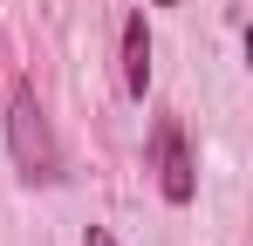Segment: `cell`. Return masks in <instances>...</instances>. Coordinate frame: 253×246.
Listing matches in <instances>:
<instances>
[{
    "label": "cell",
    "instance_id": "1",
    "mask_svg": "<svg viewBox=\"0 0 253 246\" xmlns=\"http://www.w3.org/2000/svg\"><path fill=\"white\" fill-rule=\"evenodd\" d=\"M7 137H14V158H21V171L28 178H55V137H48V117H42V103L21 89L14 96V117H7Z\"/></svg>",
    "mask_w": 253,
    "mask_h": 246
},
{
    "label": "cell",
    "instance_id": "2",
    "mask_svg": "<svg viewBox=\"0 0 253 246\" xmlns=\"http://www.w3.org/2000/svg\"><path fill=\"white\" fill-rule=\"evenodd\" d=\"M158 164H165V199H192V164H185V137H178V123L158 130Z\"/></svg>",
    "mask_w": 253,
    "mask_h": 246
},
{
    "label": "cell",
    "instance_id": "3",
    "mask_svg": "<svg viewBox=\"0 0 253 246\" xmlns=\"http://www.w3.org/2000/svg\"><path fill=\"white\" fill-rule=\"evenodd\" d=\"M124 82H130V96H144V82H151V35H144V21L124 28Z\"/></svg>",
    "mask_w": 253,
    "mask_h": 246
},
{
    "label": "cell",
    "instance_id": "4",
    "mask_svg": "<svg viewBox=\"0 0 253 246\" xmlns=\"http://www.w3.org/2000/svg\"><path fill=\"white\" fill-rule=\"evenodd\" d=\"M89 246H117V240H110V233H89Z\"/></svg>",
    "mask_w": 253,
    "mask_h": 246
},
{
    "label": "cell",
    "instance_id": "5",
    "mask_svg": "<svg viewBox=\"0 0 253 246\" xmlns=\"http://www.w3.org/2000/svg\"><path fill=\"white\" fill-rule=\"evenodd\" d=\"M158 7H178V0H158Z\"/></svg>",
    "mask_w": 253,
    "mask_h": 246
}]
</instances>
